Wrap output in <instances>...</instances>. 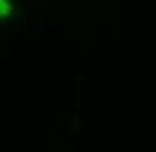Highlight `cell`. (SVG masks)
<instances>
[{
    "label": "cell",
    "mask_w": 156,
    "mask_h": 152,
    "mask_svg": "<svg viewBox=\"0 0 156 152\" xmlns=\"http://www.w3.org/2000/svg\"><path fill=\"white\" fill-rule=\"evenodd\" d=\"M81 124H83V122H81V118L79 116H73V120L69 122L71 132H79V130H81Z\"/></svg>",
    "instance_id": "1"
}]
</instances>
